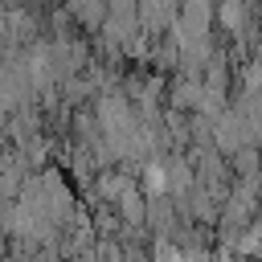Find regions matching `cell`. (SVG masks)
Instances as JSON below:
<instances>
[{
  "mask_svg": "<svg viewBox=\"0 0 262 262\" xmlns=\"http://www.w3.org/2000/svg\"><path fill=\"white\" fill-rule=\"evenodd\" d=\"M217 20H221V29H225V33H233V37H246V29H250L246 0H217Z\"/></svg>",
  "mask_w": 262,
  "mask_h": 262,
  "instance_id": "1",
  "label": "cell"
},
{
  "mask_svg": "<svg viewBox=\"0 0 262 262\" xmlns=\"http://www.w3.org/2000/svg\"><path fill=\"white\" fill-rule=\"evenodd\" d=\"M4 237H8V233H4V229H0V254H4Z\"/></svg>",
  "mask_w": 262,
  "mask_h": 262,
  "instance_id": "2",
  "label": "cell"
}]
</instances>
